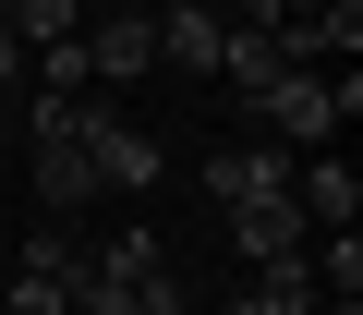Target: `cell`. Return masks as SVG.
Here are the masks:
<instances>
[{"label":"cell","mask_w":363,"mask_h":315,"mask_svg":"<svg viewBox=\"0 0 363 315\" xmlns=\"http://www.w3.org/2000/svg\"><path fill=\"white\" fill-rule=\"evenodd\" d=\"M73 255H85V243H49V231H37L25 267H13V315H61V303H73Z\"/></svg>","instance_id":"obj_7"},{"label":"cell","mask_w":363,"mask_h":315,"mask_svg":"<svg viewBox=\"0 0 363 315\" xmlns=\"http://www.w3.org/2000/svg\"><path fill=\"white\" fill-rule=\"evenodd\" d=\"M85 158H97V194H145V182H157V145H145L121 109H97V97H85Z\"/></svg>","instance_id":"obj_4"},{"label":"cell","mask_w":363,"mask_h":315,"mask_svg":"<svg viewBox=\"0 0 363 315\" xmlns=\"http://www.w3.org/2000/svg\"><path fill=\"white\" fill-rule=\"evenodd\" d=\"M13 73H25V37H13V25H0V97H13Z\"/></svg>","instance_id":"obj_12"},{"label":"cell","mask_w":363,"mask_h":315,"mask_svg":"<svg viewBox=\"0 0 363 315\" xmlns=\"http://www.w3.org/2000/svg\"><path fill=\"white\" fill-rule=\"evenodd\" d=\"M61 315H133V291H121L97 255H73V303H61Z\"/></svg>","instance_id":"obj_10"},{"label":"cell","mask_w":363,"mask_h":315,"mask_svg":"<svg viewBox=\"0 0 363 315\" xmlns=\"http://www.w3.org/2000/svg\"><path fill=\"white\" fill-rule=\"evenodd\" d=\"M218 73H230L242 97H267V85H279V73H303V61H291V37H279V25H230V49H218Z\"/></svg>","instance_id":"obj_8"},{"label":"cell","mask_w":363,"mask_h":315,"mask_svg":"<svg viewBox=\"0 0 363 315\" xmlns=\"http://www.w3.org/2000/svg\"><path fill=\"white\" fill-rule=\"evenodd\" d=\"M230 315H303V303H279V291L255 279V291H230Z\"/></svg>","instance_id":"obj_11"},{"label":"cell","mask_w":363,"mask_h":315,"mask_svg":"<svg viewBox=\"0 0 363 315\" xmlns=\"http://www.w3.org/2000/svg\"><path fill=\"white\" fill-rule=\"evenodd\" d=\"M206 194H218V219H230V206H267V194H291V158L230 145V158H206Z\"/></svg>","instance_id":"obj_6"},{"label":"cell","mask_w":363,"mask_h":315,"mask_svg":"<svg viewBox=\"0 0 363 315\" xmlns=\"http://www.w3.org/2000/svg\"><path fill=\"white\" fill-rule=\"evenodd\" d=\"M255 109H267V133H279V145H339V121L363 109V73H279Z\"/></svg>","instance_id":"obj_1"},{"label":"cell","mask_w":363,"mask_h":315,"mask_svg":"<svg viewBox=\"0 0 363 315\" xmlns=\"http://www.w3.org/2000/svg\"><path fill=\"white\" fill-rule=\"evenodd\" d=\"M230 231H242V255H255V267H267V255H303V243H315V219H303L291 194H267V206H230Z\"/></svg>","instance_id":"obj_9"},{"label":"cell","mask_w":363,"mask_h":315,"mask_svg":"<svg viewBox=\"0 0 363 315\" xmlns=\"http://www.w3.org/2000/svg\"><path fill=\"white\" fill-rule=\"evenodd\" d=\"M121 291H133V315H182V303H194V291H182V267H169V243L157 231H121V243H85Z\"/></svg>","instance_id":"obj_3"},{"label":"cell","mask_w":363,"mask_h":315,"mask_svg":"<svg viewBox=\"0 0 363 315\" xmlns=\"http://www.w3.org/2000/svg\"><path fill=\"white\" fill-rule=\"evenodd\" d=\"M73 49H85V85H145V73H157V13L109 0V13L73 25Z\"/></svg>","instance_id":"obj_2"},{"label":"cell","mask_w":363,"mask_h":315,"mask_svg":"<svg viewBox=\"0 0 363 315\" xmlns=\"http://www.w3.org/2000/svg\"><path fill=\"white\" fill-rule=\"evenodd\" d=\"M291 13H315V0H279V25H291Z\"/></svg>","instance_id":"obj_13"},{"label":"cell","mask_w":363,"mask_h":315,"mask_svg":"<svg viewBox=\"0 0 363 315\" xmlns=\"http://www.w3.org/2000/svg\"><path fill=\"white\" fill-rule=\"evenodd\" d=\"M218 49H230V25L206 13V0H157V61H182V73H218Z\"/></svg>","instance_id":"obj_5"}]
</instances>
